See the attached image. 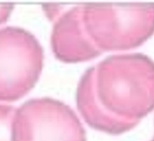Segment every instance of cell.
<instances>
[{
    "instance_id": "2",
    "label": "cell",
    "mask_w": 154,
    "mask_h": 141,
    "mask_svg": "<svg viewBox=\"0 0 154 141\" xmlns=\"http://www.w3.org/2000/svg\"><path fill=\"white\" fill-rule=\"evenodd\" d=\"M82 20L100 51L137 48L154 33V4H85Z\"/></svg>"
},
{
    "instance_id": "1",
    "label": "cell",
    "mask_w": 154,
    "mask_h": 141,
    "mask_svg": "<svg viewBox=\"0 0 154 141\" xmlns=\"http://www.w3.org/2000/svg\"><path fill=\"white\" fill-rule=\"evenodd\" d=\"M94 90L108 114L137 124L154 109V61L139 53L109 56L94 66Z\"/></svg>"
},
{
    "instance_id": "8",
    "label": "cell",
    "mask_w": 154,
    "mask_h": 141,
    "mask_svg": "<svg viewBox=\"0 0 154 141\" xmlns=\"http://www.w3.org/2000/svg\"><path fill=\"white\" fill-rule=\"evenodd\" d=\"M12 4H0V24H2L8 20L14 10Z\"/></svg>"
},
{
    "instance_id": "3",
    "label": "cell",
    "mask_w": 154,
    "mask_h": 141,
    "mask_svg": "<svg viewBox=\"0 0 154 141\" xmlns=\"http://www.w3.org/2000/svg\"><path fill=\"white\" fill-rule=\"evenodd\" d=\"M42 45L23 28L0 29V101L12 102L35 86L43 67Z\"/></svg>"
},
{
    "instance_id": "4",
    "label": "cell",
    "mask_w": 154,
    "mask_h": 141,
    "mask_svg": "<svg viewBox=\"0 0 154 141\" xmlns=\"http://www.w3.org/2000/svg\"><path fill=\"white\" fill-rule=\"evenodd\" d=\"M12 141H86V134L69 106L42 97L27 100L15 109Z\"/></svg>"
},
{
    "instance_id": "5",
    "label": "cell",
    "mask_w": 154,
    "mask_h": 141,
    "mask_svg": "<svg viewBox=\"0 0 154 141\" xmlns=\"http://www.w3.org/2000/svg\"><path fill=\"white\" fill-rule=\"evenodd\" d=\"M47 16L54 20L51 45L54 56L64 63H79L98 57L102 51L88 36L82 20V5L72 6L50 5Z\"/></svg>"
},
{
    "instance_id": "9",
    "label": "cell",
    "mask_w": 154,
    "mask_h": 141,
    "mask_svg": "<svg viewBox=\"0 0 154 141\" xmlns=\"http://www.w3.org/2000/svg\"><path fill=\"white\" fill-rule=\"evenodd\" d=\"M151 141H154V136H153V137H152V140Z\"/></svg>"
},
{
    "instance_id": "7",
    "label": "cell",
    "mask_w": 154,
    "mask_h": 141,
    "mask_svg": "<svg viewBox=\"0 0 154 141\" xmlns=\"http://www.w3.org/2000/svg\"><path fill=\"white\" fill-rule=\"evenodd\" d=\"M15 109L10 105L0 104V141H12V123Z\"/></svg>"
},
{
    "instance_id": "6",
    "label": "cell",
    "mask_w": 154,
    "mask_h": 141,
    "mask_svg": "<svg viewBox=\"0 0 154 141\" xmlns=\"http://www.w3.org/2000/svg\"><path fill=\"white\" fill-rule=\"evenodd\" d=\"M94 66L88 68L77 86L76 104L85 122L91 127L109 134H120L134 128L137 124L114 118L99 104L94 90Z\"/></svg>"
}]
</instances>
